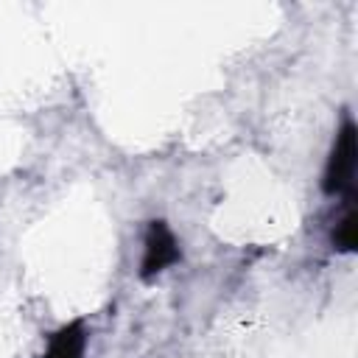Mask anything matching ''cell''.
Listing matches in <instances>:
<instances>
[{"instance_id":"1","label":"cell","mask_w":358,"mask_h":358,"mask_svg":"<svg viewBox=\"0 0 358 358\" xmlns=\"http://www.w3.org/2000/svg\"><path fill=\"white\" fill-rule=\"evenodd\" d=\"M358 148H355V126L352 120H347L341 126V131L336 134L327 168H324V190L327 193H350L352 182H355V162H358Z\"/></svg>"},{"instance_id":"2","label":"cell","mask_w":358,"mask_h":358,"mask_svg":"<svg viewBox=\"0 0 358 358\" xmlns=\"http://www.w3.org/2000/svg\"><path fill=\"white\" fill-rule=\"evenodd\" d=\"M179 260V243L162 221H151L143 249V277H154Z\"/></svg>"},{"instance_id":"3","label":"cell","mask_w":358,"mask_h":358,"mask_svg":"<svg viewBox=\"0 0 358 358\" xmlns=\"http://www.w3.org/2000/svg\"><path fill=\"white\" fill-rule=\"evenodd\" d=\"M81 350H84V333H81V324L76 322L70 327H62L50 338L45 358H81Z\"/></svg>"},{"instance_id":"4","label":"cell","mask_w":358,"mask_h":358,"mask_svg":"<svg viewBox=\"0 0 358 358\" xmlns=\"http://www.w3.org/2000/svg\"><path fill=\"white\" fill-rule=\"evenodd\" d=\"M333 243L338 246V249H344V252H350L352 246H355V213H352V207L344 213V218L336 224V229H333Z\"/></svg>"}]
</instances>
